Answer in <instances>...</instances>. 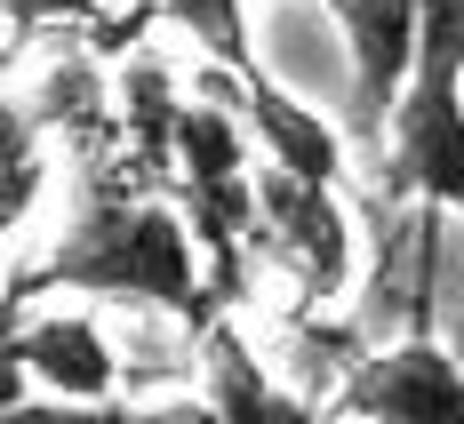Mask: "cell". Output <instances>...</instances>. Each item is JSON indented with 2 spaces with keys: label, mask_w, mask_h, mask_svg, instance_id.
I'll return each mask as SVG.
<instances>
[{
  "label": "cell",
  "mask_w": 464,
  "mask_h": 424,
  "mask_svg": "<svg viewBox=\"0 0 464 424\" xmlns=\"http://www.w3.org/2000/svg\"><path fill=\"white\" fill-rule=\"evenodd\" d=\"M200 233L169 200L129 192L112 169H89L81 185V217L56 240L41 273H16V313L33 304V288H81V296H112V304H152L192 336L217 321V281H200Z\"/></svg>",
  "instance_id": "1"
},
{
  "label": "cell",
  "mask_w": 464,
  "mask_h": 424,
  "mask_svg": "<svg viewBox=\"0 0 464 424\" xmlns=\"http://www.w3.org/2000/svg\"><path fill=\"white\" fill-rule=\"evenodd\" d=\"M376 169L392 192L432 200L464 225V0H424V48Z\"/></svg>",
  "instance_id": "2"
},
{
  "label": "cell",
  "mask_w": 464,
  "mask_h": 424,
  "mask_svg": "<svg viewBox=\"0 0 464 424\" xmlns=\"http://www.w3.org/2000/svg\"><path fill=\"white\" fill-rule=\"evenodd\" d=\"M344 24V48H353V104H344V137L361 152H384L392 137V104L417 72L424 48V0H313Z\"/></svg>",
  "instance_id": "3"
},
{
  "label": "cell",
  "mask_w": 464,
  "mask_h": 424,
  "mask_svg": "<svg viewBox=\"0 0 464 424\" xmlns=\"http://www.w3.org/2000/svg\"><path fill=\"white\" fill-rule=\"evenodd\" d=\"M33 392H56L64 409H104L121 392V352L89 313H16L8 321V409L24 417Z\"/></svg>",
  "instance_id": "4"
},
{
  "label": "cell",
  "mask_w": 464,
  "mask_h": 424,
  "mask_svg": "<svg viewBox=\"0 0 464 424\" xmlns=\"http://www.w3.org/2000/svg\"><path fill=\"white\" fill-rule=\"evenodd\" d=\"M256 233L273 240V256L304 281L313 304H328V296L353 288V217H344L336 185L296 177V169H280V160L256 169Z\"/></svg>",
  "instance_id": "5"
},
{
  "label": "cell",
  "mask_w": 464,
  "mask_h": 424,
  "mask_svg": "<svg viewBox=\"0 0 464 424\" xmlns=\"http://www.w3.org/2000/svg\"><path fill=\"white\" fill-rule=\"evenodd\" d=\"M344 417H409V424H449L464 417V352L440 329H401L353 361V377L336 392Z\"/></svg>",
  "instance_id": "6"
},
{
  "label": "cell",
  "mask_w": 464,
  "mask_h": 424,
  "mask_svg": "<svg viewBox=\"0 0 464 424\" xmlns=\"http://www.w3.org/2000/svg\"><path fill=\"white\" fill-rule=\"evenodd\" d=\"M200 89L225 96L232 112L256 129L265 160L296 169V177H321V185H336V177H344V129H336V120H321L313 104H296V96L280 89L265 64H217V56H208Z\"/></svg>",
  "instance_id": "7"
},
{
  "label": "cell",
  "mask_w": 464,
  "mask_h": 424,
  "mask_svg": "<svg viewBox=\"0 0 464 424\" xmlns=\"http://www.w3.org/2000/svg\"><path fill=\"white\" fill-rule=\"evenodd\" d=\"M121 120H129V152L144 169H177V120H185V96L169 81L160 56H129L121 72Z\"/></svg>",
  "instance_id": "8"
},
{
  "label": "cell",
  "mask_w": 464,
  "mask_h": 424,
  "mask_svg": "<svg viewBox=\"0 0 464 424\" xmlns=\"http://www.w3.org/2000/svg\"><path fill=\"white\" fill-rule=\"evenodd\" d=\"M200 352H208V417H296V400H280L265 369H256V352L240 344L232 321H208L200 329Z\"/></svg>",
  "instance_id": "9"
}]
</instances>
